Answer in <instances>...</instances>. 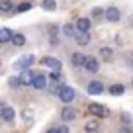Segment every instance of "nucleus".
<instances>
[{
  "mask_svg": "<svg viewBox=\"0 0 133 133\" xmlns=\"http://www.w3.org/2000/svg\"><path fill=\"white\" fill-rule=\"evenodd\" d=\"M59 100H61L63 104H71L72 100H75V88L72 86H66V84H61V88H59Z\"/></svg>",
  "mask_w": 133,
  "mask_h": 133,
  "instance_id": "f257e3e1",
  "label": "nucleus"
},
{
  "mask_svg": "<svg viewBox=\"0 0 133 133\" xmlns=\"http://www.w3.org/2000/svg\"><path fill=\"white\" fill-rule=\"evenodd\" d=\"M88 114L94 116V117H106V116H110L108 108H106L104 104H96V102H90V104H88Z\"/></svg>",
  "mask_w": 133,
  "mask_h": 133,
  "instance_id": "f03ea898",
  "label": "nucleus"
},
{
  "mask_svg": "<svg viewBox=\"0 0 133 133\" xmlns=\"http://www.w3.org/2000/svg\"><path fill=\"white\" fill-rule=\"evenodd\" d=\"M33 63H35V57H33V55H24V57H20L14 63V69H16V71H24V69H29Z\"/></svg>",
  "mask_w": 133,
  "mask_h": 133,
  "instance_id": "7ed1b4c3",
  "label": "nucleus"
},
{
  "mask_svg": "<svg viewBox=\"0 0 133 133\" xmlns=\"http://www.w3.org/2000/svg\"><path fill=\"white\" fill-rule=\"evenodd\" d=\"M41 65L47 66V69H51V71H61V69H63L61 61L55 59V57H41Z\"/></svg>",
  "mask_w": 133,
  "mask_h": 133,
  "instance_id": "20e7f679",
  "label": "nucleus"
},
{
  "mask_svg": "<svg viewBox=\"0 0 133 133\" xmlns=\"http://www.w3.org/2000/svg\"><path fill=\"white\" fill-rule=\"evenodd\" d=\"M20 84L22 86H31V82H33V76H35V72L31 71V69H24V71L20 72Z\"/></svg>",
  "mask_w": 133,
  "mask_h": 133,
  "instance_id": "39448f33",
  "label": "nucleus"
},
{
  "mask_svg": "<svg viewBox=\"0 0 133 133\" xmlns=\"http://www.w3.org/2000/svg\"><path fill=\"white\" fill-rule=\"evenodd\" d=\"M104 18L108 22H119V18H121V12H119V8H116V6H110V8H106L104 10Z\"/></svg>",
  "mask_w": 133,
  "mask_h": 133,
  "instance_id": "423d86ee",
  "label": "nucleus"
},
{
  "mask_svg": "<svg viewBox=\"0 0 133 133\" xmlns=\"http://www.w3.org/2000/svg\"><path fill=\"white\" fill-rule=\"evenodd\" d=\"M76 117H78V112L75 108H71V106H65L61 110V119L63 121H75Z\"/></svg>",
  "mask_w": 133,
  "mask_h": 133,
  "instance_id": "0eeeda50",
  "label": "nucleus"
},
{
  "mask_svg": "<svg viewBox=\"0 0 133 133\" xmlns=\"http://www.w3.org/2000/svg\"><path fill=\"white\" fill-rule=\"evenodd\" d=\"M86 92H88L90 96H100L102 92H104V84L100 82V80H92V82H88Z\"/></svg>",
  "mask_w": 133,
  "mask_h": 133,
  "instance_id": "6e6552de",
  "label": "nucleus"
},
{
  "mask_svg": "<svg viewBox=\"0 0 133 133\" xmlns=\"http://www.w3.org/2000/svg\"><path fill=\"white\" fill-rule=\"evenodd\" d=\"M31 86L35 88V90H45V88H47V78H45V75H41V72H35Z\"/></svg>",
  "mask_w": 133,
  "mask_h": 133,
  "instance_id": "1a4fd4ad",
  "label": "nucleus"
},
{
  "mask_svg": "<svg viewBox=\"0 0 133 133\" xmlns=\"http://www.w3.org/2000/svg\"><path fill=\"white\" fill-rule=\"evenodd\" d=\"M0 117H2L6 123H12V121L16 119V112H14L12 106H4V108H2V112H0Z\"/></svg>",
  "mask_w": 133,
  "mask_h": 133,
  "instance_id": "9d476101",
  "label": "nucleus"
},
{
  "mask_svg": "<svg viewBox=\"0 0 133 133\" xmlns=\"http://www.w3.org/2000/svg\"><path fill=\"white\" fill-rule=\"evenodd\" d=\"M82 69H86L88 72H98V69H100L98 59H96V57H90V55H88V57H86V63H84Z\"/></svg>",
  "mask_w": 133,
  "mask_h": 133,
  "instance_id": "9b49d317",
  "label": "nucleus"
},
{
  "mask_svg": "<svg viewBox=\"0 0 133 133\" xmlns=\"http://www.w3.org/2000/svg\"><path fill=\"white\" fill-rule=\"evenodd\" d=\"M75 25H76L78 31H90L92 22H90V18H78V20L75 22Z\"/></svg>",
  "mask_w": 133,
  "mask_h": 133,
  "instance_id": "f8f14e48",
  "label": "nucleus"
},
{
  "mask_svg": "<svg viewBox=\"0 0 133 133\" xmlns=\"http://www.w3.org/2000/svg\"><path fill=\"white\" fill-rule=\"evenodd\" d=\"M75 41L78 43L80 47L88 45V43H90V33H88V31H76V35H75Z\"/></svg>",
  "mask_w": 133,
  "mask_h": 133,
  "instance_id": "ddd939ff",
  "label": "nucleus"
},
{
  "mask_svg": "<svg viewBox=\"0 0 133 133\" xmlns=\"http://www.w3.org/2000/svg\"><path fill=\"white\" fill-rule=\"evenodd\" d=\"M86 57H88V55H82V53H72V55H71V63H72L75 66H78V69H82L84 63H86Z\"/></svg>",
  "mask_w": 133,
  "mask_h": 133,
  "instance_id": "4468645a",
  "label": "nucleus"
},
{
  "mask_svg": "<svg viewBox=\"0 0 133 133\" xmlns=\"http://www.w3.org/2000/svg\"><path fill=\"white\" fill-rule=\"evenodd\" d=\"M12 29L10 28H0V45H4V43H10L12 41Z\"/></svg>",
  "mask_w": 133,
  "mask_h": 133,
  "instance_id": "2eb2a0df",
  "label": "nucleus"
},
{
  "mask_svg": "<svg viewBox=\"0 0 133 133\" xmlns=\"http://www.w3.org/2000/svg\"><path fill=\"white\" fill-rule=\"evenodd\" d=\"M61 31H63V35H66V37H75L78 29H76L75 24H65V25L61 28Z\"/></svg>",
  "mask_w": 133,
  "mask_h": 133,
  "instance_id": "dca6fc26",
  "label": "nucleus"
},
{
  "mask_svg": "<svg viewBox=\"0 0 133 133\" xmlns=\"http://www.w3.org/2000/svg\"><path fill=\"white\" fill-rule=\"evenodd\" d=\"M108 92L112 96H123L125 94V86H123V84H119V82H116V84H112V86L108 88Z\"/></svg>",
  "mask_w": 133,
  "mask_h": 133,
  "instance_id": "f3484780",
  "label": "nucleus"
},
{
  "mask_svg": "<svg viewBox=\"0 0 133 133\" xmlns=\"http://www.w3.org/2000/svg\"><path fill=\"white\" fill-rule=\"evenodd\" d=\"M22 117H24V123H25V125H31V123H33V117H35V114H33V110L25 108L24 112H22Z\"/></svg>",
  "mask_w": 133,
  "mask_h": 133,
  "instance_id": "a211bd4d",
  "label": "nucleus"
},
{
  "mask_svg": "<svg viewBox=\"0 0 133 133\" xmlns=\"http://www.w3.org/2000/svg\"><path fill=\"white\" fill-rule=\"evenodd\" d=\"M12 43L16 47H24L25 45V35H24V33H14V35H12Z\"/></svg>",
  "mask_w": 133,
  "mask_h": 133,
  "instance_id": "6ab92c4d",
  "label": "nucleus"
},
{
  "mask_svg": "<svg viewBox=\"0 0 133 133\" xmlns=\"http://www.w3.org/2000/svg\"><path fill=\"white\" fill-rule=\"evenodd\" d=\"M12 10H14L12 0H0V12L8 14V12H12Z\"/></svg>",
  "mask_w": 133,
  "mask_h": 133,
  "instance_id": "aec40b11",
  "label": "nucleus"
},
{
  "mask_svg": "<svg viewBox=\"0 0 133 133\" xmlns=\"http://www.w3.org/2000/svg\"><path fill=\"white\" fill-rule=\"evenodd\" d=\"M84 129H86V131H98V129H100L98 117H96V119H88V121H86V125H84Z\"/></svg>",
  "mask_w": 133,
  "mask_h": 133,
  "instance_id": "412c9836",
  "label": "nucleus"
},
{
  "mask_svg": "<svg viewBox=\"0 0 133 133\" xmlns=\"http://www.w3.org/2000/svg\"><path fill=\"white\" fill-rule=\"evenodd\" d=\"M41 8L47 10V12H53V10H57V2H55V0H43Z\"/></svg>",
  "mask_w": 133,
  "mask_h": 133,
  "instance_id": "4be33fe9",
  "label": "nucleus"
},
{
  "mask_svg": "<svg viewBox=\"0 0 133 133\" xmlns=\"http://www.w3.org/2000/svg\"><path fill=\"white\" fill-rule=\"evenodd\" d=\"M14 10H16L18 14H24V12H29V10H31V2H22V4H18L16 8H14Z\"/></svg>",
  "mask_w": 133,
  "mask_h": 133,
  "instance_id": "5701e85b",
  "label": "nucleus"
},
{
  "mask_svg": "<svg viewBox=\"0 0 133 133\" xmlns=\"http://www.w3.org/2000/svg\"><path fill=\"white\" fill-rule=\"evenodd\" d=\"M47 131H51V133H66V131H69V125H66V123H63V125H53V127H49Z\"/></svg>",
  "mask_w": 133,
  "mask_h": 133,
  "instance_id": "b1692460",
  "label": "nucleus"
},
{
  "mask_svg": "<svg viewBox=\"0 0 133 133\" xmlns=\"http://www.w3.org/2000/svg\"><path fill=\"white\" fill-rule=\"evenodd\" d=\"M100 55H102V57H104V59H112L114 51L110 49V47H102V49H100Z\"/></svg>",
  "mask_w": 133,
  "mask_h": 133,
  "instance_id": "393cba45",
  "label": "nucleus"
},
{
  "mask_svg": "<svg viewBox=\"0 0 133 133\" xmlns=\"http://www.w3.org/2000/svg\"><path fill=\"white\" fill-rule=\"evenodd\" d=\"M8 86L10 88H20L22 84H20V76H12V78L8 80Z\"/></svg>",
  "mask_w": 133,
  "mask_h": 133,
  "instance_id": "a878e982",
  "label": "nucleus"
},
{
  "mask_svg": "<svg viewBox=\"0 0 133 133\" xmlns=\"http://www.w3.org/2000/svg\"><path fill=\"white\" fill-rule=\"evenodd\" d=\"M92 18H94V20L104 18V8H94V10H92Z\"/></svg>",
  "mask_w": 133,
  "mask_h": 133,
  "instance_id": "bb28decb",
  "label": "nucleus"
},
{
  "mask_svg": "<svg viewBox=\"0 0 133 133\" xmlns=\"http://www.w3.org/2000/svg\"><path fill=\"white\" fill-rule=\"evenodd\" d=\"M121 121H123V123H129V121H131V116H127V114H121Z\"/></svg>",
  "mask_w": 133,
  "mask_h": 133,
  "instance_id": "cd10ccee",
  "label": "nucleus"
},
{
  "mask_svg": "<svg viewBox=\"0 0 133 133\" xmlns=\"http://www.w3.org/2000/svg\"><path fill=\"white\" fill-rule=\"evenodd\" d=\"M127 63H129V65H133V55H129V59H127Z\"/></svg>",
  "mask_w": 133,
  "mask_h": 133,
  "instance_id": "c85d7f7f",
  "label": "nucleus"
},
{
  "mask_svg": "<svg viewBox=\"0 0 133 133\" xmlns=\"http://www.w3.org/2000/svg\"><path fill=\"white\" fill-rule=\"evenodd\" d=\"M2 108H4V104H0V112H2Z\"/></svg>",
  "mask_w": 133,
  "mask_h": 133,
  "instance_id": "c756f323",
  "label": "nucleus"
},
{
  "mask_svg": "<svg viewBox=\"0 0 133 133\" xmlns=\"http://www.w3.org/2000/svg\"><path fill=\"white\" fill-rule=\"evenodd\" d=\"M131 86H133V80H131Z\"/></svg>",
  "mask_w": 133,
  "mask_h": 133,
  "instance_id": "7c9ffc66",
  "label": "nucleus"
}]
</instances>
